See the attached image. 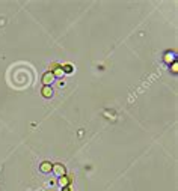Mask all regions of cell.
<instances>
[{"label":"cell","mask_w":178,"mask_h":191,"mask_svg":"<svg viewBox=\"0 0 178 191\" xmlns=\"http://www.w3.org/2000/svg\"><path fill=\"white\" fill-rule=\"evenodd\" d=\"M51 172H53L57 178L65 176V167H63L62 164H54V165H53V169H51Z\"/></svg>","instance_id":"obj_1"},{"label":"cell","mask_w":178,"mask_h":191,"mask_svg":"<svg viewBox=\"0 0 178 191\" xmlns=\"http://www.w3.org/2000/svg\"><path fill=\"white\" fill-rule=\"evenodd\" d=\"M53 80H54V75L51 74V72H46L42 75V83H44V86H50L51 83H53Z\"/></svg>","instance_id":"obj_2"},{"label":"cell","mask_w":178,"mask_h":191,"mask_svg":"<svg viewBox=\"0 0 178 191\" xmlns=\"http://www.w3.org/2000/svg\"><path fill=\"white\" fill-rule=\"evenodd\" d=\"M51 169H53V164H50L49 161H44V162L41 164V172H42V173H50Z\"/></svg>","instance_id":"obj_3"},{"label":"cell","mask_w":178,"mask_h":191,"mask_svg":"<svg viewBox=\"0 0 178 191\" xmlns=\"http://www.w3.org/2000/svg\"><path fill=\"white\" fill-rule=\"evenodd\" d=\"M41 93H42V97H46V98H51L53 97V90H51L50 86H44L42 90H41Z\"/></svg>","instance_id":"obj_4"},{"label":"cell","mask_w":178,"mask_h":191,"mask_svg":"<svg viewBox=\"0 0 178 191\" xmlns=\"http://www.w3.org/2000/svg\"><path fill=\"white\" fill-rule=\"evenodd\" d=\"M174 57H175V56H174V53H166V54H165V62L171 65L172 62H175V59H174Z\"/></svg>","instance_id":"obj_5"},{"label":"cell","mask_w":178,"mask_h":191,"mask_svg":"<svg viewBox=\"0 0 178 191\" xmlns=\"http://www.w3.org/2000/svg\"><path fill=\"white\" fill-rule=\"evenodd\" d=\"M59 184H60V185H68V184H70V179L66 178V176H60V179H59Z\"/></svg>","instance_id":"obj_6"},{"label":"cell","mask_w":178,"mask_h":191,"mask_svg":"<svg viewBox=\"0 0 178 191\" xmlns=\"http://www.w3.org/2000/svg\"><path fill=\"white\" fill-rule=\"evenodd\" d=\"M171 69H172V72H174V74H177V72H178V65H177V62H172V63H171Z\"/></svg>","instance_id":"obj_7"},{"label":"cell","mask_w":178,"mask_h":191,"mask_svg":"<svg viewBox=\"0 0 178 191\" xmlns=\"http://www.w3.org/2000/svg\"><path fill=\"white\" fill-rule=\"evenodd\" d=\"M62 69H63V72H71V66H70V65H66V66H63Z\"/></svg>","instance_id":"obj_8"},{"label":"cell","mask_w":178,"mask_h":191,"mask_svg":"<svg viewBox=\"0 0 178 191\" xmlns=\"http://www.w3.org/2000/svg\"><path fill=\"white\" fill-rule=\"evenodd\" d=\"M63 191H70V188H63Z\"/></svg>","instance_id":"obj_9"}]
</instances>
